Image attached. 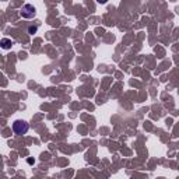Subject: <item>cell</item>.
<instances>
[{"label":"cell","mask_w":179,"mask_h":179,"mask_svg":"<svg viewBox=\"0 0 179 179\" xmlns=\"http://www.w3.org/2000/svg\"><path fill=\"white\" fill-rule=\"evenodd\" d=\"M28 129H29L28 123L24 121H16L13 123V130H14L16 134H25L28 132Z\"/></svg>","instance_id":"1"},{"label":"cell","mask_w":179,"mask_h":179,"mask_svg":"<svg viewBox=\"0 0 179 179\" xmlns=\"http://www.w3.org/2000/svg\"><path fill=\"white\" fill-rule=\"evenodd\" d=\"M21 16H23L24 18H32L35 17V14H36V10H35V7L32 6V4H29V3H27V4H24L23 9H21Z\"/></svg>","instance_id":"2"},{"label":"cell","mask_w":179,"mask_h":179,"mask_svg":"<svg viewBox=\"0 0 179 179\" xmlns=\"http://www.w3.org/2000/svg\"><path fill=\"white\" fill-rule=\"evenodd\" d=\"M0 45L3 49H10L11 48V39H9V38H3V39L0 41Z\"/></svg>","instance_id":"3"},{"label":"cell","mask_w":179,"mask_h":179,"mask_svg":"<svg viewBox=\"0 0 179 179\" xmlns=\"http://www.w3.org/2000/svg\"><path fill=\"white\" fill-rule=\"evenodd\" d=\"M28 32H29V34H34V32H36V27H29Z\"/></svg>","instance_id":"4"}]
</instances>
